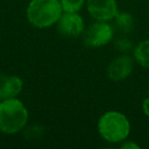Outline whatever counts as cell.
I'll list each match as a JSON object with an SVG mask.
<instances>
[{
	"mask_svg": "<svg viewBox=\"0 0 149 149\" xmlns=\"http://www.w3.org/2000/svg\"><path fill=\"white\" fill-rule=\"evenodd\" d=\"M29 111L17 98H6L0 103V131L5 135H15L26 128Z\"/></svg>",
	"mask_w": 149,
	"mask_h": 149,
	"instance_id": "cell-1",
	"label": "cell"
},
{
	"mask_svg": "<svg viewBox=\"0 0 149 149\" xmlns=\"http://www.w3.org/2000/svg\"><path fill=\"white\" fill-rule=\"evenodd\" d=\"M62 13L59 0H31L28 4L26 15L33 27L47 29L56 25Z\"/></svg>",
	"mask_w": 149,
	"mask_h": 149,
	"instance_id": "cell-2",
	"label": "cell"
},
{
	"mask_svg": "<svg viewBox=\"0 0 149 149\" xmlns=\"http://www.w3.org/2000/svg\"><path fill=\"white\" fill-rule=\"evenodd\" d=\"M120 148L123 149H139L140 146H139L137 143H135L134 141H124L122 145H120Z\"/></svg>",
	"mask_w": 149,
	"mask_h": 149,
	"instance_id": "cell-13",
	"label": "cell"
},
{
	"mask_svg": "<svg viewBox=\"0 0 149 149\" xmlns=\"http://www.w3.org/2000/svg\"><path fill=\"white\" fill-rule=\"evenodd\" d=\"M24 89V81L19 76H8L0 84V92L3 99L17 98Z\"/></svg>",
	"mask_w": 149,
	"mask_h": 149,
	"instance_id": "cell-8",
	"label": "cell"
},
{
	"mask_svg": "<svg viewBox=\"0 0 149 149\" xmlns=\"http://www.w3.org/2000/svg\"><path fill=\"white\" fill-rule=\"evenodd\" d=\"M142 109L144 114L149 118V97L145 98L142 102Z\"/></svg>",
	"mask_w": 149,
	"mask_h": 149,
	"instance_id": "cell-14",
	"label": "cell"
},
{
	"mask_svg": "<svg viewBox=\"0 0 149 149\" xmlns=\"http://www.w3.org/2000/svg\"><path fill=\"white\" fill-rule=\"evenodd\" d=\"M148 97H149V92H148Z\"/></svg>",
	"mask_w": 149,
	"mask_h": 149,
	"instance_id": "cell-16",
	"label": "cell"
},
{
	"mask_svg": "<svg viewBox=\"0 0 149 149\" xmlns=\"http://www.w3.org/2000/svg\"><path fill=\"white\" fill-rule=\"evenodd\" d=\"M2 100H3V97H2V95H1V92H0V103L2 102Z\"/></svg>",
	"mask_w": 149,
	"mask_h": 149,
	"instance_id": "cell-15",
	"label": "cell"
},
{
	"mask_svg": "<svg viewBox=\"0 0 149 149\" xmlns=\"http://www.w3.org/2000/svg\"><path fill=\"white\" fill-rule=\"evenodd\" d=\"M134 59L142 68H149V39L139 42L133 49Z\"/></svg>",
	"mask_w": 149,
	"mask_h": 149,
	"instance_id": "cell-9",
	"label": "cell"
},
{
	"mask_svg": "<svg viewBox=\"0 0 149 149\" xmlns=\"http://www.w3.org/2000/svg\"><path fill=\"white\" fill-rule=\"evenodd\" d=\"M57 25V31L65 38H78L85 31V22L79 13H62Z\"/></svg>",
	"mask_w": 149,
	"mask_h": 149,
	"instance_id": "cell-5",
	"label": "cell"
},
{
	"mask_svg": "<svg viewBox=\"0 0 149 149\" xmlns=\"http://www.w3.org/2000/svg\"><path fill=\"white\" fill-rule=\"evenodd\" d=\"M134 68V59L129 54L122 53L114 57L106 68V74L111 81L118 82L127 79Z\"/></svg>",
	"mask_w": 149,
	"mask_h": 149,
	"instance_id": "cell-7",
	"label": "cell"
},
{
	"mask_svg": "<svg viewBox=\"0 0 149 149\" xmlns=\"http://www.w3.org/2000/svg\"><path fill=\"white\" fill-rule=\"evenodd\" d=\"M86 4L88 13L94 21H112L118 13L116 0H87Z\"/></svg>",
	"mask_w": 149,
	"mask_h": 149,
	"instance_id": "cell-6",
	"label": "cell"
},
{
	"mask_svg": "<svg viewBox=\"0 0 149 149\" xmlns=\"http://www.w3.org/2000/svg\"><path fill=\"white\" fill-rule=\"evenodd\" d=\"M63 13H79L87 0H59Z\"/></svg>",
	"mask_w": 149,
	"mask_h": 149,
	"instance_id": "cell-11",
	"label": "cell"
},
{
	"mask_svg": "<svg viewBox=\"0 0 149 149\" xmlns=\"http://www.w3.org/2000/svg\"><path fill=\"white\" fill-rule=\"evenodd\" d=\"M113 19L114 26L120 33L129 34L134 30V17L129 13H118Z\"/></svg>",
	"mask_w": 149,
	"mask_h": 149,
	"instance_id": "cell-10",
	"label": "cell"
},
{
	"mask_svg": "<svg viewBox=\"0 0 149 149\" xmlns=\"http://www.w3.org/2000/svg\"><path fill=\"white\" fill-rule=\"evenodd\" d=\"M114 47L120 52V53L128 54L130 51L134 49L133 43L129 38L127 37H120L114 41Z\"/></svg>",
	"mask_w": 149,
	"mask_h": 149,
	"instance_id": "cell-12",
	"label": "cell"
},
{
	"mask_svg": "<svg viewBox=\"0 0 149 149\" xmlns=\"http://www.w3.org/2000/svg\"><path fill=\"white\" fill-rule=\"evenodd\" d=\"M97 130L106 142L122 143L130 135L131 124L124 113L116 110H109L99 118Z\"/></svg>",
	"mask_w": 149,
	"mask_h": 149,
	"instance_id": "cell-3",
	"label": "cell"
},
{
	"mask_svg": "<svg viewBox=\"0 0 149 149\" xmlns=\"http://www.w3.org/2000/svg\"><path fill=\"white\" fill-rule=\"evenodd\" d=\"M114 30L108 22L95 21L85 29L83 41L87 47L99 48L105 46L113 39Z\"/></svg>",
	"mask_w": 149,
	"mask_h": 149,
	"instance_id": "cell-4",
	"label": "cell"
}]
</instances>
